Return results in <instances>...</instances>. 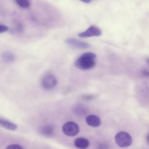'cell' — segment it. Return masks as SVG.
<instances>
[{
	"label": "cell",
	"instance_id": "1",
	"mask_svg": "<svg viewBox=\"0 0 149 149\" xmlns=\"http://www.w3.org/2000/svg\"><path fill=\"white\" fill-rule=\"evenodd\" d=\"M96 55L93 52H86L81 55L74 62L75 66L81 70H88L95 65Z\"/></svg>",
	"mask_w": 149,
	"mask_h": 149
},
{
	"label": "cell",
	"instance_id": "2",
	"mask_svg": "<svg viewBox=\"0 0 149 149\" xmlns=\"http://www.w3.org/2000/svg\"><path fill=\"white\" fill-rule=\"evenodd\" d=\"M115 142L120 147H127L132 144L131 136L126 132H120L115 136Z\"/></svg>",
	"mask_w": 149,
	"mask_h": 149
},
{
	"label": "cell",
	"instance_id": "3",
	"mask_svg": "<svg viewBox=\"0 0 149 149\" xmlns=\"http://www.w3.org/2000/svg\"><path fill=\"white\" fill-rule=\"evenodd\" d=\"M79 125L72 121L66 122L62 126L63 133L65 135L70 137L76 136L79 132Z\"/></svg>",
	"mask_w": 149,
	"mask_h": 149
},
{
	"label": "cell",
	"instance_id": "4",
	"mask_svg": "<svg viewBox=\"0 0 149 149\" xmlns=\"http://www.w3.org/2000/svg\"><path fill=\"white\" fill-rule=\"evenodd\" d=\"M57 84V79L52 74H49L45 76L42 81L41 84L42 87L45 90H51L54 88Z\"/></svg>",
	"mask_w": 149,
	"mask_h": 149
},
{
	"label": "cell",
	"instance_id": "5",
	"mask_svg": "<svg viewBox=\"0 0 149 149\" xmlns=\"http://www.w3.org/2000/svg\"><path fill=\"white\" fill-rule=\"evenodd\" d=\"M101 35V31L95 26H90L86 30L79 34V36L81 38H87L94 36H100Z\"/></svg>",
	"mask_w": 149,
	"mask_h": 149
},
{
	"label": "cell",
	"instance_id": "6",
	"mask_svg": "<svg viewBox=\"0 0 149 149\" xmlns=\"http://www.w3.org/2000/svg\"><path fill=\"white\" fill-rule=\"evenodd\" d=\"M65 42L67 45H68L72 47L76 48H79V49H86V48L90 47V44L87 42L80 41L76 39L71 38H67Z\"/></svg>",
	"mask_w": 149,
	"mask_h": 149
},
{
	"label": "cell",
	"instance_id": "7",
	"mask_svg": "<svg viewBox=\"0 0 149 149\" xmlns=\"http://www.w3.org/2000/svg\"><path fill=\"white\" fill-rule=\"evenodd\" d=\"M86 123L91 127H98L101 125L100 118L95 115H90L86 117Z\"/></svg>",
	"mask_w": 149,
	"mask_h": 149
},
{
	"label": "cell",
	"instance_id": "8",
	"mask_svg": "<svg viewBox=\"0 0 149 149\" xmlns=\"http://www.w3.org/2000/svg\"><path fill=\"white\" fill-rule=\"evenodd\" d=\"M74 146L79 149H86L90 144V142L86 138L78 137L75 139L74 142Z\"/></svg>",
	"mask_w": 149,
	"mask_h": 149
},
{
	"label": "cell",
	"instance_id": "9",
	"mask_svg": "<svg viewBox=\"0 0 149 149\" xmlns=\"http://www.w3.org/2000/svg\"><path fill=\"white\" fill-rule=\"evenodd\" d=\"M54 133V127L51 125H44L40 129V133L44 136L50 137Z\"/></svg>",
	"mask_w": 149,
	"mask_h": 149
},
{
	"label": "cell",
	"instance_id": "10",
	"mask_svg": "<svg viewBox=\"0 0 149 149\" xmlns=\"http://www.w3.org/2000/svg\"><path fill=\"white\" fill-rule=\"evenodd\" d=\"M0 125L10 130H15L17 127V125L14 123L2 118H0Z\"/></svg>",
	"mask_w": 149,
	"mask_h": 149
},
{
	"label": "cell",
	"instance_id": "11",
	"mask_svg": "<svg viewBox=\"0 0 149 149\" xmlns=\"http://www.w3.org/2000/svg\"><path fill=\"white\" fill-rule=\"evenodd\" d=\"M2 61L5 63H10L15 59L13 54L10 52H5L2 55Z\"/></svg>",
	"mask_w": 149,
	"mask_h": 149
},
{
	"label": "cell",
	"instance_id": "12",
	"mask_svg": "<svg viewBox=\"0 0 149 149\" xmlns=\"http://www.w3.org/2000/svg\"><path fill=\"white\" fill-rule=\"evenodd\" d=\"M16 3L22 8H27L30 6L29 0H15Z\"/></svg>",
	"mask_w": 149,
	"mask_h": 149
},
{
	"label": "cell",
	"instance_id": "13",
	"mask_svg": "<svg viewBox=\"0 0 149 149\" xmlns=\"http://www.w3.org/2000/svg\"><path fill=\"white\" fill-rule=\"evenodd\" d=\"M6 149H23V147L16 144H10L8 146H7Z\"/></svg>",
	"mask_w": 149,
	"mask_h": 149
},
{
	"label": "cell",
	"instance_id": "14",
	"mask_svg": "<svg viewBox=\"0 0 149 149\" xmlns=\"http://www.w3.org/2000/svg\"><path fill=\"white\" fill-rule=\"evenodd\" d=\"M8 30V27L6 26L0 24V33H4Z\"/></svg>",
	"mask_w": 149,
	"mask_h": 149
},
{
	"label": "cell",
	"instance_id": "15",
	"mask_svg": "<svg viewBox=\"0 0 149 149\" xmlns=\"http://www.w3.org/2000/svg\"><path fill=\"white\" fill-rule=\"evenodd\" d=\"M98 148H99L100 149H107V147H106V146L104 147V144H101V145H100V146L98 147Z\"/></svg>",
	"mask_w": 149,
	"mask_h": 149
},
{
	"label": "cell",
	"instance_id": "16",
	"mask_svg": "<svg viewBox=\"0 0 149 149\" xmlns=\"http://www.w3.org/2000/svg\"><path fill=\"white\" fill-rule=\"evenodd\" d=\"M80 1H81L84 3H88L91 2V0H80Z\"/></svg>",
	"mask_w": 149,
	"mask_h": 149
},
{
	"label": "cell",
	"instance_id": "17",
	"mask_svg": "<svg viewBox=\"0 0 149 149\" xmlns=\"http://www.w3.org/2000/svg\"><path fill=\"white\" fill-rule=\"evenodd\" d=\"M144 74H146V75L149 76V72H147V71H144Z\"/></svg>",
	"mask_w": 149,
	"mask_h": 149
},
{
	"label": "cell",
	"instance_id": "18",
	"mask_svg": "<svg viewBox=\"0 0 149 149\" xmlns=\"http://www.w3.org/2000/svg\"><path fill=\"white\" fill-rule=\"evenodd\" d=\"M147 140L148 143H149V134H148V136H147Z\"/></svg>",
	"mask_w": 149,
	"mask_h": 149
},
{
	"label": "cell",
	"instance_id": "19",
	"mask_svg": "<svg viewBox=\"0 0 149 149\" xmlns=\"http://www.w3.org/2000/svg\"><path fill=\"white\" fill-rule=\"evenodd\" d=\"M147 62L148 63V64H149V59H147Z\"/></svg>",
	"mask_w": 149,
	"mask_h": 149
}]
</instances>
